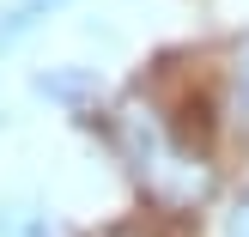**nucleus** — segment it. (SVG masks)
<instances>
[{
    "label": "nucleus",
    "mask_w": 249,
    "mask_h": 237,
    "mask_svg": "<svg viewBox=\"0 0 249 237\" xmlns=\"http://www.w3.org/2000/svg\"><path fill=\"white\" fill-rule=\"evenodd\" d=\"M122 146L134 158V177L170 207H189V201H207L213 195V170L201 158H189L182 146H170V134L158 128L152 109H128L122 116Z\"/></svg>",
    "instance_id": "1"
},
{
    "label": "nucleus",
    "mask_w": 249,
    "mask_h": 237,
    "mask_svg": "<svg viewBox=\"0 0 249 237\" xmlns=\"http://www.w3.org/2000/svg\"><path fill=\"white\" fill-rule=\"evenodd\" d=\"M219 231H225V237H249V189L231 201V213H225V225H219Z\"/></svg>",
    "instance_id": "4"
},
{
    "label": "nucleus",
    "mask_w": 249,
    "mask_h": 237,
    "mask_svg": "<svg viewBox=\"0 0 249 237\" xmlns=\"http://www.w3.org/2000/svg\"><path fill=\"white\" fill-rule=\"evenodd\" d=\"M18 6H31L36 18H49V12H61V6H67V0H18Z\"/></svg>",
    "instance_id": "5"
},
{
    "label": "nucleus",
    "mask_w": 249,
    "mask_h": 237,
    "mask_svg": "<svg viewBox=\"0 0 249 237\" xmlns=\"http://www.w3.org/2000/svg\"><path fill=\"white\" fill-rule=\"evenodd\" d=\"M36 97H55V104H85V97H97V73L91 67H49L36 73Z\"/></svg>",
    "instance_id": "2"
},
{
    "label": "nucleus",
    "mask_w": 249,
    "mask_h": 237,
    "mask_svg": "<svg viewBox=\"0 0 249 237\" xmlns=\"http://www.w3.org/2000/svg\"><path fill=\"white\" fill-rule=\"evenodd\" d=\"M225 104H231V116L249 122V36L237 49H231V73H225Z\"/></svg>",
    "instance_id": "3"
}]
</instances>
